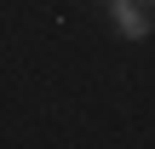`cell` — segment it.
I'll list each match as a JSON object with an SVG mask.
<instances>
[{
  "label": "cell",
  "instance_id": "cell-1",
  "mask_svg": "<svg viewBox=\"0 0 155 149\" xmlns=\"http://www.w3.org/2000/svg\"><path fill=\"white\" fill-rule=\"evenodd\" d=\"M109 11H115V29H121L127 40H144V34H150V11H144V0H109Z\"/></svg>",
  "mask_w": 155,
  "mask_h": 149
},
{
  "label": "cell",
  "instance_id": "cell-2",
  "mask_svg": "<svg viewBox=\"0 0 155 149\" xmlns=\"http://www.w3.org/2000/svg\"><path fill=\"white\" fill-rule=\"evenodd\" d=\"M144 6H155V0H144Z\"/></svg>",
  "mask_w": 155,
  "mask_h": 149
}]
</instances>
